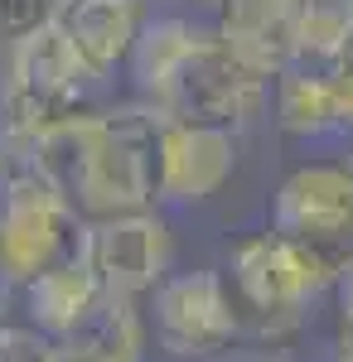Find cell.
Wrapping results in <instances>:
<instances>
[{
	"label": "cell",
	"instance_id": "23",
	"mask_svg": "<svg viewBox=\"0 0 353 362\" xmlns=\"http://www.w3.org/2000/svg\"><path fill=\"white\" fill-rule=\"evenodd\" d=\"M203 5H223V0H203Z\"/></svg>",
	"mask_w": 353,
	"mask_h": 362
},
{
	"label": "cell",
	"instance_id": "22",
	"mask_svg": "<svg viewBox=\"0 0 353 362\" xmlns=\"http://www.w3.org/2000/svg\"><path fill=\"white\" fill-rule=\"evenodd\" d=\"M54 5H58V10H63V5H68V0H54Z\"/></svg>",
	"mask_w": 353,
	"mask_h": 362
},
{
	"label": "cell",
	"instance_id": "9",
	"mask_svg": "<svg viewBox=\"0 0 353 362\" xmlns=\"http://www.w3.org/2000/svg\"><path fill=\"white\" fill-rule=\"evenodd\" d=\"M237 169V136L228 126L164 121L160 140V203H203Z\"/></svg>",
	"mask_w": 353,
	"mask_h": 362
},
{
	"label": "cell",
	"instance_id": "5",
	"mask_svg": "<svg viewBox=\"0 0 353 362\" xmlns=\"http://www.w3.org/2000/svg\"><path fill=\"white\" fill-rule=\"evenodd\" d=\"M87 251V218L34 174H15L0 194V271L25 290L29 280L49 276Z\"/></svg>",
	"mask_w": 353,
	"mask_h": 362
},
{
	"label": "cell",
	"instance_id": "6",
	"mask_svg": "<svg viewBox=\"0 0 353 362\" xmlns=\"http://www.w3.org/2000/svg\"><path fill=\"white\" fill-rule=\"evenodd\" d=\"M228 285H232L237 314L247 309L257 334H271V338L291 334L300 324V314H305V305L320 290H329L325 271L300 247H291L286 237H276L271 227L242 237L228 251Z\"/></svg>",
	"mask_w": 353,
	"mask_h": 362
},
{
	"label": "cell",
	"instance_id": "3",
	"mask_svg": "<svg viewBox=\"0 0 353 362\" xmlns=\"http://www.w3.org/2000/svg\"><path fill=\"white\" fill-rule=\"evenodd\" d=\"M87 78L92 73L78 58L68 29L58 25V15L49 25H39L34 34H25L20 44H10L5 92H0V112L10 121V131L29 145L34 136H44L49 126L78 116Z\"/></svg>",
	"mask_w": 353,
	"mask_h": 362
},
{
	"label": "cell",
	"instance_id": "16",
	"mask_svg": "<svg viewBox=\"0 0 353 362\" xmlns=\"http://www.w3.org/2000/svg\"><path fill=\"white\" fill-rule=\"evenodd\" d=\"M49 358H54V338H44L39 329L0 324V362H49Z\"/></svg>",
	"mask_w": 353,
	"mask_h": 362
},
{
	"label": "cell",
	"instance_id": "13",
	"mask_svg": "<svg viewBox=\"0 0 353 362\" xmlns=\"http://www.w3.org/2000/svg\"><path fill=\"white\" fill-rule=\"evenodd\" d=\"M276 121L286 136L320 140L344 136L339 116V73H310V68H286L276 78Z\"/></svg>",
	"mask_w": 353,
	"mask_h": 362
},
{
	"label": "cell",
	"instance_id": "20",
	"mask_svg": "<svg viewBox=\"0 0 353 362\" xmlns=\"http://www.w3.org/2000/svg\"><path fill=\"white\" fill-rule=\"evenodd\" d=\"M344 68L353 73V0L344 5Z\"/></svg>",
	"mask_w": 353,
	"mask_h": 362
},
{
	"label": "cell",
	"instance_id": "15",
	"mask_svg": "<svg viewBox=\"0 0 353 362\" xmlns=\"http://www.w3.org/2000/svg\"><path fill=\"white\" fill-rule=\"evenodd\" d=\"M58 15L54 0H0V44H20L25 34Z\"/></svg>",
	"mask_w": 353,
	"mask_h": 362
},
{
	"label": "cell",
	"instance_id": "7",
	"mask_svg": "<svg viewBox=\"0 0 353 362\" xmlns=\"http://www.w3.org/2000/svg\"><path fill=\"white\" fill-rule=\"evenodd\" d=\"M150 309H155V338L169 358H208L228 348L242 329L232 285L223 271L164 276L150 295Z\"/></svg>",
	"mask_w": 353,
	"mask_h": 362
},
{
	"label": "cell",
	"instance_id": "2",
	"mask_svg": "<svg viewBox=\"0 0 353 362\" xmlns=\"http://www.w3.org/2000/svg\"><path fill=\"white\" fill-rule=\"evenodd\" d=\"M131 73L164 121L237 131L267 102V73L232 54L218 34L189 20H150L131 49Z\"/></svg>",
	"mask_w": 353,
	"mask_h": 362
},
{
	"label": "cell",
	"instance_id": "14",
	"mask_svg": "<svg viewBox=\"0 0 353 362\" xmlns=\"http://www.w3.org/2000/svg\"><path fill=\"white\" fill-rule=\"evenodd\" d=\"M73 348H87L107 362H140V314L136 300H116V295H102V305L87 314L78 334L68 338Z\"/></svg>",
	"mask_w": 353,
	"mask_h": 362
},
{
	"label": "cell",
	"instance_id": "1",
	"mask_svg": "<svg viewBox=\"0 0 353 362\" xmlns=\"http://www.w3.org/2000/svg\"><path fill=\"white\" fill-rule=\"evenodd\" d=\"M160 140L155 107H121L68 116L29 140V169L87 223L150 213L160 203Z\"/></svg>",
	"mask_w": 353,
	"mask_h": 362
},
{
	"label": "cell",
	"instance_id": "21",
	"mask_svg": "<svg viewBox=\"0 0 353 362\" xmlns=\"http://www.w3.org/2000/svg\"><path fill=\"white\" fill-rule=\"evenodd\" d=\"M5 285H10V280H5V271H0V300H5Z\"/></svg>",
	"mask_w": 353,
	"mask_h": 362
},
{
	"label": "cell",
	"instance_id": "8",
	"mask_svg": "<svg viewBox=\"0 0 353 362\" xmlns=\"http://www.w3.org/2000/svg\"><path fill=\"white\" fill-rule=\"evenodd\" d=\"M169 227L155 213H126L87 223V266L97 271L102 290L116 300L155 295V285L169 276Z\"/></svg>",
	"mask_w": 353,
	"mask_h": 362
},
{
	"label": "cell",
	"instance_id": "19",
	"mask_svg": "<svg viewBox=\"0 0 353 362\" xmlns=\"http://www.w3.org/2000/svg\"><path fill=\"white\" fill-rule=\"evenodd\" d=\"M49 362H107V358H97L87 348H73V343H54V358Z\"/></svg>",
	"mask_w": 353,
	"mask_h": 362
},
{
	"label": "cell",
	"instance_id": "11",
	"mask_svg": "<svg viewBox=\"0 0 353 362\" xmlns=\"http://www.w3.org/2000/svg\"><path fill=\"white\" fill-rule=\"evenodd\" d=\"M58 25L68 29L78 58L87 63L92 78H107L116 63H126L136 49L140 29V5L136 0H68L58 10Z\"/></svg>",
	"mask_w": 353,
	"mask_h": 362
},
{
	"label": "cell",
	"instance_id": "17",
	"mask_svg": "<svg viewBox=\"0 0 353 362\" xmlns=\"http://www.w3.org/2000/svg\"><path fill=\"white\" fill-rule=\"evenodd\" d=\"M339 314H344V348L353 353V271L339 280Z\"/></svg>",
	"mask_w": 353,
	"mask_h": 362
},
{
	"label": "cell",
	"instance_id": "10",
	"mask_svg": "<svg viewBox=\"0 0 353 362\" xmlns=\"http://www.w3.org/2000/svg\"><path fill=\"white\" fill-rule=\"evenodd\" d=\"M310 0H223L218 39L257 73L281 78L296 58Z\"/></svg>",
	"mask_w": 353,
	"mask_h": 362
},
{
	"label": "cell",
	"instance_id": "12",
	"mask_svg": "<svg viewBox=\"0 0 353 362\" xmlns=\"http://www.w3.org/2000/svg\"><path fill=\"white\" fill-rule=\"evenodd\" d=\"M25 295H29V319H34V329L44 338H54V343H68V338L87 324V314L102 305L107 290H102L97 271L87 266V251H82L78 261H68V266H58L49 276L29 280Z\"/></svg>",
	"mask_w": 353,
	"mask_h": 362
},
{
	"label": "cell",
	"instance_id": "4",
	"mask_svg": "<svg viewBox=\"0 0 353 362\" xmlns=\"http://www.w3.org/2000/svg\"><path fill=\"white\" fill-rule=\"evenodd\" d=\"M271 232L300 247L329 285L353 271V169L300 165L271 198Z\"/></svg>",
	"mask_w": 353,
	"mask_h": 362
},
{
	"label": "cell",
	"instance_id": "18",
	"mask_svg": "<svg viewBox=\"0 0 353 362\" xmlns=\"http://www.w3.org/2000/svg\"><path fill=\"white\" fill-rule=\"evenodd\" d=\"M339 116H344V136H353V73H339Z\"/></svg>",
	"mask_w": 353,
	"mask_h": 362
}]
</instances>
